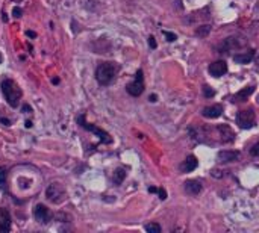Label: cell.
I'll return each mask as SVG.
<instances>
[{
  "instance_id": "obj_1",
  "label": "cell",
  "mask_w": 259,
  "mask_h": 233,
  "mask_svg": "<svg viewBox=\"0 0 259 233\" xmlns=\"http://www.w3.org/2000/svg\"><path fill=\"white\" fill-rule=\"evenodd\" d=\"M119 71H120V65L117 62H100L96 68V80L102 86H108L114 82Z\"/></svg>"
},
{
  "instance_id": "obj_2",
  "label": "cell",
  "mask_w": 259,
  "mask_h": 233,
  "mask_svg": "<svg viewBox=\"0 0 259 233\" xmlns=\"http://www.w3.org/2000/svg\"><path fill=\"white\" fill-rule=\"evenodd\" d=\"M0 88H2V93H3V96H5V99H6V102H8V105L11 108H17L20 105V100L23 97V93L20 90V86L14 80H11V79L2 80V85H0Z\"/></svg>"
},
{
  "instance_id": "obj_3",
  "label": "cell",
  "mask_w": 259,
  "mask_h": 233,
  "mask_svg": "<svg viewBox=\"0 0 259 233\" xmlns=\"http://www.w3.org/2000/svg\"><path fill=\"white\" fill-rule=\"evenodd\" d=\"M46 197L49 201H52L53 205H60L65 200V188L63 183H58V182H53L47 186L46 189Z\"/></svg>"
},
{
  "instance_id": "obj_4",
  "label": "cell",
  "mask_w": 259,
  "mask_h": 233,
  "mask_svg": "<svg viewBox=\"0 0 259 233\" xmlns=\"http://www.w3.org/2000/svg\"><path fill=\"white\" fill-rule=\"evenodd\" d=\"M237 124L241 129H252L256 126V115L253 112V109H244L240 111L237 115Z\"/></svg>"
},
{
  "instance_id": "obj_5",
  "label": "cell",
  "mask_w": 259,
  "mask_h": 233,
  "mask_svg": "<svg viewBox=\"0 0 259 233\" xmlns=\"http://www.w3.org/2000/svg\"><path fill=\"white\" fill-rule=\"evenodd\" d=\"M126 91L132 97H139L142 94V91H144V73H142V70H138L136 71L135 79L130 83H128Z\"/></svg>"
},
{
  "instance_id": "obj_6",
  "label": "cell",
  "mask_w": 259,
  "mask_h": 233,
  "mask_svg": "<svg viewBox=\"0 0 259 233\" xmlns=\"http://www.w3.org/2000/svg\"><path fill=\"white\" fill-rule=\"evenodd\" d=\"M77 123H79L83 129H86V130H90V132L96 133V135L100 138L102 142H105V144H111V142H112L109 133L105 132V130H102V129H99V127H96L94 124H90L88 121L85 120V115H79V116H77Z\"/></svg>"
},
{
  "instance_id": "obj_7",
  "label": "cell",
  "mask_w": 259,
  "mask_h": 233,
  "mask_svg": "<svg viewBox=\"0 0 259 233\" xmlns=\"http://www.w3.org/2000/svg\"><path fill=\"white\" fill-rule=\"evenodd\" d=\"M34 218L38 223H41V224H47V223L52 221L53 214H52V211L47 206H44V205H41V203H40V205H37L35 209H34Z\"/></svg>"
},
{
  "instance_id": "obj_8",
  "label": "cell",
  "mask_w": 259,
  "mask_h": 233,
  "mask_svg": "<svg viewBox=\"0 0 259 233\" xmlns=\"http://www.w3.org/2000/svg\"><path fill=\"white\" fill-rule=\"evenodd\" d=\"M12 226L11 214L8 209L0 208V232H9Z\"/></svg>"
},
{
  "instance_id": "obj_9",
  "label": "cell",
  "mask_w": 259,
  "mask_h": 233,
  "mask_svg": "<svg viewBox=\"0 0 259 233\" xmlns=\"http://www.w3.org/2000/svg\"><path fill=\"white\" fill-rule=\"evenodd\" d=\"M209 74L214 77H221L227 73V64L224 61H215L214 64L209 65Z\"/></svg>"
},
{
  "instance_id": "obj_10",
  "label": "cell",
  "mask_w": 259,
  "mask_h": 233,
  "mask_svg": "<svg viewBox=\"0 0 259 233\" xmlns=\"http://www.w3.org/2000/svg\"><path fill=\"white\" fill-rule=\"evenodd\" d=\"M184 188H185L187 194H190V195H198L201 192V189H203V185H201L200 180L191 179V180H187L184 183Z\"/></svg>"
},
{
  "instance_id": "obj_11",
  "label": "cell",
  "mask_w": 259,
  "mask_h": 233,
  "mask_svg": "<svg viewBox=\"0 0 259 233\" xmlns=\"http://www.w3.org/2000/svg\"><path fill=\"white\" fill-rule=\"evenodd\" d=\"M223 114V106L221 105H212V106H206L201 111V115L205 118H218V116Z\"/></svg>"
},
{
  "instance_id": "obj_12",
  "label": "cell",
  "mask_w": 259,
  "mask_h": 233,
  "mask_svg": "<svg viewBox=\"0 0 259 233\" xmlns=\"http://www.w3.org/2000/svg\"><path fill=\"white\" fill-rule=\"evenodd\" d=\"M217 159H218V162H235V161L240 159V152H235V150H223V152H218Z\"/></svg>"
},
{
  "instance_id": "obj_13",
  "label": "cell",
  "mask_w": 259,
  "mask_h": 233,
  "mask_svg": "<svg viewBox=\"0 0 259 233\" xmlns=\"http://www.w3.org/2000/svg\"><path fill=\"white\" fill-rule=\"evenodd\" d=\"M197 167H198L197 158L193 156V155H190V156L179 165V170H181V173H191V171H194Z\"/></svg>"
},
{
  "instance_id": "obj_14",
  "label": "cell",
  "mask_w": 259,
  "mask_h": 233,
  "mask_svg": "<svg viewBox=\"0 0 259 233\" xmlns=\"http://www.w3.org/2000/svg\"><path fill=\"white\" fill-rule=\"evenodd\" d=\"M217 130L220 132V136H221V141L223 142H232V141H235V133H234V130L230 129L227 124H220L217 127Z\"/></svg>"
},
{
  "instance_id": "obj_15",
  "label": "cell",
  "mask_w": 259,
  "mask_h": 233,
  "mask_svg": "<svg viewBox=\"0 0 259 233\" xmlns=\"http://www.w3.org/2000/svg\"><path fill=\"white\" fill-rule=\"evenodd\" d=\"M253 58H255V50H247L244 53H237L234 55V61L237 64H249L253 61Z\"/></svg>"
},
{
  "instance_id": "obj_16",
  "label": "cell",
  "mask_w": 259,
  "mask_h": 233,
  "mask_svg": "<svg viewBox=\"0 0 259 233\" xmlns=\"http://www.w3.org/2000/svg\"><path fill=\"white\" fill-rule=\"evenodd\" d=\"M253 91H255V86H246V88H243L241 91H238V93L234 96V100H237V102H244V100H247L249 96H252Z\"/></svg>"
},
{
  "instance_id": "obj_17",
  "label": "cell",
  "mask_w": 259,
  "mask_h": 233,
  "mask_svg": "<svg viewBox=\"0 0 259 233\" xmlns=\"http://www.w3.org/2000/svg\"><path fill=\"white\" fill-rule=\"evenodd\" d=\"M125 179H126V170H125L123 167H120V168H117V170L114 171L112 182H114L115 185H122V183L125 182Z\"/></svg>"
},
{
  "instance_id": "obj_18",
  "label": "cell",
  "mask_w": 259,
  "mask_h": 233,
  "mask_svg": "<svg viewBox=\"0 0 259 233\" xmlns=\"http://www.w3.org/2000/svg\"><path fill=\"white\" fill-rule=\"evenodd\" d=\"M6 179H8V170L5 167H0V189L6 191Z\"/></svg>"
},
{
  "instance_id": "obj_19",
  "label": "cell",
  "mask_w": 259,
  "mask_h": 233,
  "mask_svg": "<svg viewBox=\"0 0 259 233\" xmlns=\"http://www.w3.org/2000/svg\"><path fill=\"white\" fill-rule=\"evenodd\" d=\"M209 31H211V26L206 24V26H200V27L197 29V31H195V34H197L198 37H206Z\"/></svg>"
},
{
  "instance_id": "obj_20",
  "label": "cell",
  "mask_w": 259,
  "mask_h": 233,
  "mask_svg": "<svg viewBox=\"0 0 259 233\" xmlns=\"http://www.w3.org/2000/svg\"><path fill=\"white\" fill-rule=\"evenodd\" d=\"M144 229H146V232H150V233H159L161 232V226L158 223H150Z\"/></svg>"
},
{
  "instance_id": "obj_21",
  "label": "cell",
  "mask_w": 259,
  "mask_h": 233,
  "mask_svg": "<svg viewBox=\"0 0 259 233\" xmlns=\"http://www.w3.org/2000/svg\"><path fill=\"white\" fill-rule=\"evenodd\" d=\"M250 155H252L253 158H259V142H256V144H253V145H252V149H250Z\"/></svg>"
},
{
  "instance_id": "obj_22",
  "label": "cell",
  "mask_w": 259,
  "mask_h": 233,
  "mask_svg": "<svg viewBox=\"0 0 259 233\" xmlns=\"http://www.w3.org/2000/svg\"><path fill=\"white\" fill-rule=\"evenodd\" d=\"M203 94H205V97H214L215 96V91L214 90H211L209 86H203Z\"/></svg>"
},
{
  "instance_id": "obj_23",
  "label": "cell",
  "mask_w": 259,
  "mask_h": 233,
  "mask_svg": "<svg viewBox=\"0 0 259 233\" xmlns=\"http://www.w3.org/2000/svg\"><path fill=\"white\" fill-rule=\"evenodd\" d=\"M162 34L167 37V41L173 43V41H176V35L175 34H171V32H167V31H162Z\"/></svg>"
},
{
  "instance_id": "obj_24",
  "label": "cell",
  "mask_w": 259,
  "mask_h": 233,
  "mask_svg": "<svg viewBox=\"0 0 259 233\" xmlns=\"http://www.w3.org/2000/svg\"><path fill=\"white\" fill-rule=\"evenodd\" d=\"M12 15H14L15 18H20V17L23 15V9H21V8H18V6H15V8L12 9Z\"/></svg>"
},
{
  "instance_id": "obj_25",
  "label": "cell",
  "mask_w": 259,
  "mask_h": 233,
  "mask_svg": "<svg viewBox=\"0 0 259 233\" xmlns=\"http://www.w3.org/2000/svg\"><path fill=\"white\" fill-rule=\"evenodd\" d=\"M158 194H159V198L161 200H165L167 198V191L165 189H158Z\"/></svg>"
},
{
  "instance_id": "obj_26",
  "label": "cell",
  "mask_w": 259,
  "mask_h": 233,
  "mask_svg": "<svg viewBox=\"0 0 259 233\" xmlns=\"http://www.w3.org/2000/svg\"><path fill=\"white\" fill-rule=\"evenodd\" d=\"M149 44H150V47H152V49H156V41H155V38H153V37H149Z\"/></svg>"
},
{
  "instance_id": "obj_27",
  "label": "cell",
  "mask_w": 259,
  "mask_h": 233,
  "mask_svg": "<svg viewBox=\"0 0 259 233\" xmlns=\"http://www.w3.org/2000/svg\"><path fill=\"white\" fill-rule=\"evenodd\" d=\"M26 35H27V37H31V38H35V34H34V32H31V31L26 32Z\"/></svg>"
},
{
  "instance_id": "obj_28",
  "label": "cell",
  "mask_w": 259,
  "mask_h": 233,
  "mask_svg": "<svg viewBox=\"0 0 259 233\" xmlns=\"http://www.w3.org/2000/svg\"><path fill=\"white\" fill-rule=\"evenodd\" d=\"M2 123L5 124V126H9L11 123H9V120H6V118H2Z\"/></svg>"
},
{
  "instance_id": "obj_29",
  "label": "cell",
  "mask_w": 259,
  "mask_h": 233,
  "mask_svg": "<svg viewBox=\"0 0 259 233\" xmlns=\"http://www.w3.org/2000/svg\"><path fill=\"white\" fill-rule=\"evenodd\" d=\"M31 126H32V123H31V121H26V127H27V129L31 127Z\"/></svg>"
},
{
  "instance_id": "obj_30",
  "label": "cell",
  "mask_w": 259,
  "mask_h": 233,
  "mask_svg": "<svg viewBox=\"0 0 259 233\" xmlns=\"http://www.w3.org/2000/svg\"><path fill=\"white\" fill-rule=\"evenodd\" d=\"M150 102H156V96H155V94H153V96L150 97Z\"/></svg>"
},
{
  "instance_id": "obj_31",
  "label": "cell",
  "mask_w": 259,
  "mask_h": 233,
  "mask_svg": "<svg viewBox=\"0 0 259 233\" xmlns=\"http://www.w3.org/2000/svg\"><path fill=\"white\" fill-rule=\"evenodd\" d=\"M256 67H258V68H259V56H258V58H256Z\"/></svg>"
},
{
  "instance_id": "obj_32",
  "label": "cell",
  "mask_w": 259,
  "mask_h": 233,
  "mask_svg": "<svg viewBox=\"0 0 259 233\" xmlns=\"http://www.w3.org/2000/svg\"><path fill=\"white\" fill-rule=\"evenodd\" d=\"M2 59H3V58H2V55H0V62H2Z\"/></svg>"
},
{
  "instance_id": "obj_33",
  "label": "cell",
  "mask_w": 259,
  "mask_h": 233,
  "mask_svg": "<svg viewBox=\"0 0 259 233\" xmlns=\"http://www.w3.org/2000/svg\"><path fill=\"white\" fill-rule=\"evenodd\" d=\"M258 103H259V97H258Z\"/></svg>"
}]
</instances>
